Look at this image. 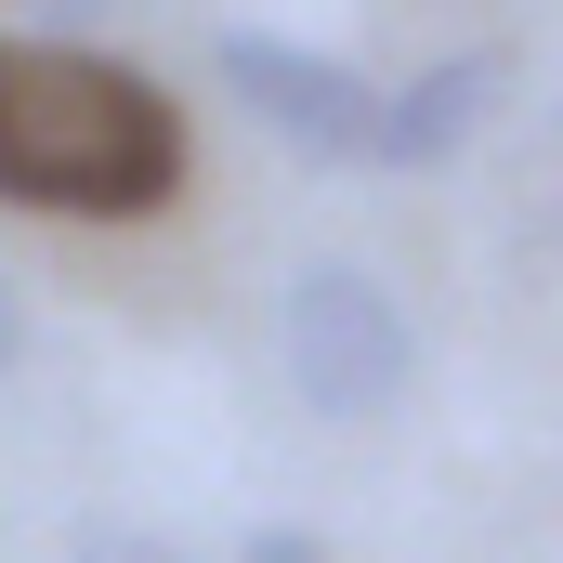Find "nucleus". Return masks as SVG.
Segmentation results:
<instances>
[{
	"instance_id": "f257e3e1",
	"label": "nucleus",
	"mask_w": 563,
	"mask_h": 563,
	"mask_svg": "<svg viewBox=\"0 0 563 563\" xmlns=\"http://www.w3.org/2000/svg\"><path fill=\"white\" fill-rule=\"evenodd\" d=\"M184 184V106L92 40H0V197L132 223Z\"/></svg>"
},
{
	"instance_id": "f03ea898",
	"label": "nucleus",
	"mask_w": 563,
	"mask_h": 563,
	"mask_svg": "<svg viewBox=\"0 0 563 563\" xmlns=\"http://www.w3.org/2000/svg\"><path fill=\"white\" fill-rule=\"evenodd\" d=\"M288 380L314 420H394L420 380V328L367 263H301L288 276Z\"/></svg>"
},
{
	"instance_id": "7ed1b4c3",
	"label": "nucleus",
	"mask_w": 563,
	"mask_h": 563,
	"mask_svg": "<svg viewBox=\"0 0 563 563\" xmlns=\"http://www.w3.org/2000/svg\"><path fill=\"white\" fill-rule=\"evenodd\" d=\"M210 66H223V92H236V106H250L276 144L328 157V170H354V157L380 144V92H367L354 66H328V53H301V40H263V26H236Z\"/></svg>"
},
{
	"instance_id": "20e7f679",
	"label": "nucleus",
	"mask_w": 563,
	"mask_h": 563,
	"mask_svg": "<svg viewBox=\"0 0 563 563\" xmlns=\"http://www.w3.org/2000/svg\"><path fill=\"white\" fill-rule=\"evenodd\" d=\"M498 106H511V53H445V66H420L407 92H380V144H367V157H394V170H445Z\"/></svg>"
},
{
	"instance_id": "39448f33",
	"label": "nucleus",
	"mask_w": 563,
	"mask_h": 563,
	"mask_svg": "<svg viewBox=\"0 0 563 563\" xmlns=\"http://www.w3.org/2000/svg\"><path fill=\"white\" fill-rule=\"evenodd\" d=\"M79 563H197V551H170L144 525H79Z\"/></svg>"
},
{
	"instance_id": "423d86ee",
	"label": "nucleus",
	"mask_w": 563,
	"mask_h": 563,
	"mask_svg": "<svg viewBox=\"0 0 563 563\" xmlns=\"http://www.w3.org/2000/svg\"><path fill=\"white\" fill-rule=\"evenodd\" d=\"M250 563H328V551H314L301 525H263V538H250Z\"/></svg>"
},
{
	"instance_id": "0eeeda50",
	"label": "nucleus",
	"mask_w": 563,
	"mask_h": 563,
	"mask_svg": "<svg viewBox=\"0 0 563 563\" xmlns=\"http://www.w3.org/2000/svg\"><path fill=\"white\" fill-rule=\"evenodd\" d=\"M26 354V301H13V276H0V367Z\"/></svg>"
},
{
	"instance_id": "6e6552de",
	"label": "nucleus",
	"mask_w": 563,
	"mask_h": 563,
	"mask_svg": "<svg viewBox=\"0 0 563 563\" xmlns=\"http://www.w3.org/2000/svg\"><path fill=\"white\" fill-rule=\"evenodd\" d=\"M40 13H92V0H40Z\"/></svg>"
}]
</instances>
